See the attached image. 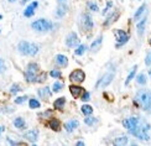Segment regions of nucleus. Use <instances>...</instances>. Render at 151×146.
Wrapping results in <instances>:
<instances>
[{"mask_svg":"<svg viewBox=\"0 0 151 146\" xmlns=\"http://www.w3.org/2000/svg\"><path fill=\"white\" fill-rule=\"evenodd\" d=\"M51 94H52V92L50 91V88H48V87H46V88H41V89H39V96H40L42 99H45V100L50 99Z\"/></svg>","mask_w":151,"mask_h":146,"instance_id":"nucleus-19","label":"nucleus"},{"mask_svg":"<svg viewBox=\"0 0 151 146\" xmlns=\"http://www.w3.org/2000/svg\"><path fill=\"white\" fill-rule=\"evenodd\" d=\"M37 6H39V3H37V1H32L29 6H26V9H25V11H24V16H26V17L34 16L35 10L37 9Z\"/></svg>","mask_w":151,"mask_h":146,"instance_id":"nucleus-12","label":"nucleus"},{"mask_svg":"<svg viewBox=\"0 0 151 146\" xmlns=\"http://www.w3.org/2000/svg\"><path fill=\"white\" fill-rule=\"evenodd\" d=\"M86 50H87V46H86V45H79L77 48H76L74 55H76V56H82V55L86 52Z\"/></svg>","mask_w":151,"mask_h":146,"instance_id":"nucleus-28","label":"nucleus"},{"mask_svg":"<svg viewBox=\"0 0 151 146\" xmlns=\"http://www.w3.org/2000/svg\"><path fill=\"white\" fill-rule=\"evenodd\" d=\"M129 142V139L127 136H120V137H116L114 140V145L116 146H125Z\"/></svg>","mask_w":151,"mask_h":146,"instance_id":"nucleus-23","label":"nucleus"},{"mask_svg":"<svg viewBox=\"0 0 151 146\" xmlns=\"http://www.w3.org/2000/svg\"><path fill=\"white\" fill-rule=\"evenodd\" d=\"M136 69H137V66H134V67H133V69H131V72L129 73V76H128L127 81H125V86H129V83H130V82L134 79L135 74H136Z\"/></svg>","mask_w":151,"mask_h":146,"instance_id":"nucleus-24","label":"nucleus"},{"mask_svg":"<svg viewBox=\"0 0 151 146\" xmlns=\"http://www.w3.org/2000/svg\"><path fill=\"white\" fill-rule=\"evenodd\" d=\"M115 36H116V41H118V47H120L124 43H127L129 40V35L123 30H115Z\"/></svg>","mask_w":151,"mask_h":146,"instance_id":"nucleus-7","label":"nucleus"},{"mask_svg":"<svg viewBox=\"0 0 151 146\" xmlns=\"http://www.w3.org/2000/svg\"><path fill=\"white\" fill-rule=\"evenodd\" d=\"M0 32H1V30H0Z\"/></svg>","mask_w":151,"mask_h":146,"instance_id":"nucleus-49","label":"nucleus"},{"mask_svg":"<svg viewBox=\"0 0 151 146\" xmlns=\"http://www.w3.org/2000/svg\"><path fill=\"white\" fill-rule=\"evenodd\" d=\"M149 43H150V45H151V39H150V40H149Z\"/></svg>","mask_w":151,"mask_h":146,"instance_id":"nucleus-48","label":"nucleus"},{"mask_svg":"<svg viewBox=\"0 0 151 146\" xmlns=\"http://www.w3.org/2000/svg\"><path fill=\"white\" fill-rule=\"evenodd\" d=\"M1 19H3V15H1V14H0V20H1Z\"/></svg>","mask_w":151,"mask_h":146,"instance_id":"nucleus-46","label":"nucleus"},{"mask_svg":"<svg viewBox=\"0 0 151 146\" xmlns=\"http://www.w3.org/2000/svg\"><path fill=\"white\" fill-rule=\"evenodd\" d=\"M67 10H68V6H67L66 4H63V3H61V4L58 5L57 10H56V15H57L58 17H63V16L66 15Z\"/></svg>","mask_w":151,"mask_h":146,"instance_id":"nucleus-18","label":"nucleus"},{"mask_svg":"<svg viewBox=\"0 0 151 146\" xmlns=\"http://www.w3.org/2000/svg\"><path fill=\"white\" fill-rule=\"evenodd\" d=\"M82 113H83L86 117L92 115V114H93V108L91 105H88V104H84L83 106H82Z\"/></svg>","mask_w":151,"mask_h":146,"instance_id":"nucleus-26","label":"nucleus"},{"mask_svg":"<svg viewBox=\"0 0 151 146\" xmlns=\"http://www.w3.org/2000/svg\"><path fill=\"white\" fill-rule=\"evenodd\" d=\"M51 76L53 78H61V72L58 71V69H52L51 71Z\"/></svg>","mask_w":151,"mask_h":146,"instance_id":"nucleus-36","label":"nucleus"},{"mask_svg":"<svg viewBox=\"0 0 151 146\" xmlns=\"http://www.w3.org/2000/svg\"><path fill=\"white\" fill-rule=\"evenodd\" d=\"M40 101L37 99H30L29 101V106L31 108V109H37V108H40Z\"/></svg>","mask_w":151,"mask_h":146,"instance_id":"nucleus-30","label":"nucleus"},{"mask_svg":"<svg viewBox=\"0 0 151 146\" xmlns=\"http://www.w3.org/2000/svg\"><path fill=\"white\" fill-rule=\"evenodd\" d=\"M62 83H60V82H55L53 83V86H52V92H55V93H57V92H60L61 89H62Z\"/></svg>","mask_w":151,"mask_h":146,"instance_id":"nucleus-32","label":"nucleus"},{"mask_svg":"<svg viewBox=\"0 0 151 146\" xmlns=\"http://www.w3.org/2000/svg\"><path fill=\"white\" fill-rule=\"evenodd\" d=\"M136 83L140 84V86L146 84V76L144 74V73H140V74L136 77Z\"/></svg>","mask_w":151,"mask_h":146,"instance_id":"nucleus-27","label":"nucleus"},{"mask_svg":"<svg viewBox=\"0 0 151 146\" xmlns=\"http://www.w3.org/2000/svg\"><path fill=\"white\" fill-rule=\"evenodd\" d=\"M145 10H146V4H142L140 8L136 10V12H135V15H134V19H135V20H139V19L141 17V15L144 14V11H145Z\"/></svg>","mask_w":151,"mask_h":146,"instance_id":"nucleus-25","label":"nucleus"},{"mask_svg":"<svg viewBox=\"0 0 151 146\" xmlns=\"http://www.w3.org/2000/svg\"><path fill=\"white\" fill-rule=\"evenodd\" d=\"M27 1H30V0H22L21 3H22V4H25V3H27Z\"/></svg>","mask_w":151,"mask_h":146,"instance_id":"nucleus-44","label":"nucleus"},{"mask_svg":"<svg viewBox=\"0 0 151 146\" xmlns=\"http://www.w3.org/2000/svg\"><path fill=\"white\" fill-rule=\"evenodd\" d=\"M77 145H78V146H84V142H82V141H78V142H77Z\"/></svg>","mask_w":151,"mask_h":146,"instance_id":"nucleus-42","label":"nucleus"},{"mask_svg":"<svg viewBox=\"0 0 151 146\" xmlns=\"http://www.w3.org/2000/svg\"><path fill=\"white\" fill-rule=\"evenodd\" d=\"M26 99H27L26 97H19V98H16V99H15V103H16V104H22Z\"/></svg>","mask_w":151,"mask_h":146,"instance_id":"nucleus-40","label":"nucleus"},{"mask_svg":"<svg viewBox=\"0 0 151 146\" xmlns=\"http://www.w3.org/2000/svg\"><path fill=\"white\" fill-rule=\"evenodd\" d=\"M57 1H58V4H61V3H65L66 0H57Z\"/></svg>","mask_w":151,"mask_h":146,"instance_id":"nucleus-43","label":"nucleus"},{"mask_svg":"<svg viewBox=\"0 0 151 146\" xmlns=\"http://www.w3.org/2000/svg\"><path fill=\"white\" fill-rule=\"evenodd\" d=\"M79 125V123H78V120H76V119H73V120H70L68 123H66V130L68 131V132H72L77 126Z\"/></svg>","mask_w":151,"mask_h":146,"instance_id":"nucleus-21","label":"nucleus"},{"mask_svg":"<svg viewBox=\"0 0 151 146\" xmlns=\"http://www.w3.org/2000/svg\"><path fill=\"white\" fill-rule=\"evenodd\" d=\"M55 60H56V63H57L58 66H61V67H66L68 65V58L65 55H57Z\"/></svg>","mask_w":151,"mask_h":146,"instance_id":"nucleus-17","label":"nucleus"},{"mask_svg":"<svg viewBox=\"0 0 151 146\" xmlns=\"http://www.w3.org/2000/svg\"><path fill=\"white\" fill-rule=\"evenodd\" d=\"M145 63H146L147 66H150V65H151V57H150V56H147V57H146V61H145Z\"/></svg>","mask_w":151,"mask_h":146,"instance_id":"nucleus-41","label":"nucleus"},{"mask_svg":"<svg viewBox=\"0 0 151 146\" xmlns=\"http://www.w3.org/2000/svg\"><path fill=\"white\" fill-rule=\"evenodd\" d=\"M65 104H66V98L61 97V98L55 100L53 108H55V109H57V110H62V109H63V106H65Z\"/></svg>","mask_w":151,"mask_h":146,"instance_id":"nucleus-20","label":"nucleus"},{"mask_svg":"<svg viewBox=\"0 0 151 146\" xmlns=\"http://www.w3.org/2000/svg\"><path fill=\"white\" fill-rule=\"evenodd\" d=\"M82 100H83V101H88V100H89V98H91V94H89V92H84L83 94H82Z\"/></svg>","mask_w":151,"mask_h":146,"instance_id":"nucleus-38","label":"nucleus"},{"mask_svg":"<svg viewBox=\"0 0 151 146\" xmlns=\"http://www.w3.org/2000/svg\"><path fill=\"white\" fill-rule=\"evenodd\" d=\"M6 69V66H5V62L3 58H0V74H1Z\"/></svg>","mask_w":151,"mask_h":146,"instance_id":"nucleus-39","label":"nucleus"},{"mask_svg":"<svg viewBox=\"0 0 151 146\" xmlns=\"http://www.w3.org/2000/svg\"><path fill=\"white\" fill-rule=\"evenodd\" d=\"M21 91V87H20V84H14L11 87V89H10V93L11 94H15V93H17V92H20Z\"/></svg>","mask_w":151,"mask_h":146,"instance_id":"nucleus-33","label":"nucleus"},{"mask_svg":"<svg viewBox=\"0 0 151 146\" xmlns=\"http://www.w3.org/2000/svg\"><path fill=\"white\" fill-rule=\"evenodd\" d=\"M9 1H10V3H15V1H16V0H9Z\"/></svg>","mask_w":151,"mask_h":146,"instance_id":"nucleus-45","label":"nucleus"},{"mask_svg":"<svg viewBox=\"0 0 151 146\" xmlns=\"http://www.w3.org/2000/svg\"><path fill=\"white\" fill-rule=\"evenodd\" d=\"M46 78H47V73L46 72H41L40 74L36 76V82L37 83H41V82H43Z\"/></svg>","mask_w":151,"mask_h":146,"instance_id":"nucleus-31","label":"nucleus"},{"mask_svg":"<svg viewBox=\"0 0 151 146\" xmlns=\"http://www.w3.org/2000/svg\"><path fill=\"white\" fill-rule=\"evenodd\" d=\"M82 25L86 31H91L93 29V20L89 14H83L82 15Z\"/></svg>","mask_w":151,"mask_h":146,"instance_id":"nucleus-10","label":"nucleus"},{"mask_svg":"<svg viewBox=\"0 0 151 146\" xmlns=\"http://www.w3.org/2000/svg\"><path fill=\"white\" fill-rule=\"evenodd\" d=\"M149 73H150V76H151V69H149Z\"/></svg>","mask_w":151,"mask_h":146,"instance_id":"nucleus-47","label":"nucleus"},{"mask_svg":"<svg viewBox=\"0 0 151 146\" xmlns=\"http://www.w3.org/2000/svg\"><path fill=\"white\" fill-rule=\"evenodd\" d=\"M31 27H32L35 31H40V32H43V31H50L52 30L53 24L51 21L46 20V19H39V20L34 21L31 24Z\"/></svg>","mask_w":151,"mask_h":146,"instance_id":"nucleus-4","label":"nucleus"},{"mask_svg":"<svg viewBox=\"0 0 151 146\" xmlns=\"http://www.w3.org/2000/svg\"><path fill=\"white\" fill-rule=\"evenodd\" d=\"M39 45L37 43H31L27 41H21L17 45V50L19 52L24 56H35L37 52H39Z\"/></svg>","mask_w":151,"mask_h":146,"instance_id":"nucleus-1","label":"nucleus"},{"mask_svg":"<svg viewBox=\"0 0 151 146\" xmlns=\"http://www.w3.org/2000/svg\"><path fill=\"white\" fill-rule=\"evenodd\" d=\"M119 15H120V14H119V12L118 11H115V12H113V14L108 17V20H106L104 24H103V26H109V25H111L113 22H114V21H116L118 20V17H119Z\"/></svg>","mask_w":151,"mask_h":146,"instance_id":"nucleus-22","label":"nucleus"},{"mask_svg":"<svg viewBox=\"0 0 151 146\" xmlns=\"http://www.w3.org/2000/svg\"><path fill=\"white\" fill-rule=\"evenodd\" d=\"M70 79L72 82H74L76 84H77V83H82V82L86 81V73H84L83 69L77 68V69H74V71L70 74Z\"/></svg>","mask_w":151,"mask_h":146,"instance_id":"nucleus-6","label":"nucleus"},{"mask_svg":"<svg viewBox=\"0 0 151 146\" xmlns=\"http://www.w3.org/2000/svg\"><path fill=\"white\" fill-rule=\"evenodd\" d=\"M47 126H48V128L51 129V130H53V131H60V130H61V122H60L58 119L52 118V119L48 120Z\"/></svg>","mask_w":151,"mask_h":146,"instance_id":"nucleus-14","label":"nucleus"},{"mask_svg":"<svg viewBox=\"0 0 151 146\" xmlns=\"http://www.w3.org/2000/svg\"><path fill=\"white\" fill-rule=\"evenodd\" d=\"M39 72V65L36 63H29L26 69V79L29 82H36V76Z\"/></svg>","mask_w":151,"mask_h":146,"instance_id":"nucleus-5","label":"nucleus"},{"mask_svg":"<svg viewBox=\"0 0 151 146\" xmlns=\"http://www.w3.org/2000/svg\"><path fill=\"white\" fill-rule=\"evenodd\" d=\"M113 79H114V73H108V74H105L104 77H102L99 81H98V83L96 84V88L97 87H102V88H105V87H108L111 82H113Z\"/></svg>","mask_w":151,"mask_h":146,"instance_id":"nucleus-8","label":"nucleus"},{"mask_svg":"<svg viewBox=\"0 0 151 146\" xmlns=\"http://www.w3.org/2000/svg\"><path fill=\"white\" fill-rule=\"evenodd\" d=\"M70 92L72 94V97L74 99H78L82 97V94H83L86 92V89L83 87H81V86H77V84H72L70 86Z\"/></svg>","mask_w":151,"mask_h":146,"instance_id":"nucleus-9","label":"nucleus"},{"mask_svg":"<svg viewBox=\"0 0 151 146\" xmlns=\"http://www.w3.org/2000/svg\"><path fill=\"white\" fill-rule=\"evenodd\" d=\"M79 43V40H78V36L76 32H71L66 37V45L68 47H76Z\"/></svg>","mask_w":151,"mask_h":146,"instance_id":"nucleus-11","label":"nucleus"},{"mask_svg":"<svg viewBox=\"0 0 151 146\" xmlns=\"http://www.w3.org/2000/svg\"><path fill=\"white\" fill-rule=\"evenodd\" d=\"M14 125L16 126L17 129H22L24 126H25V122H24V119L22 118H16L14 120Z\"/></svg>","mask_w":151,"mask_h":146,"instance_id":"nucleus-29","label":"nucleus"},{"mask_svg":"<svg viewBox=\"0 0 151 146\" xmlns=\"http://www.w3.org/2000/svg\"><path fill=\"white\" fill-rule=\"evenodd\" d=\"M96 122H97L96 118H91V117H88V118H86V119H84V123H86L87 125H93Z\"/></svg>","mask_w":151,"mask_h":146,"instance_id":"nucleus-34","label":"nucleus"},{"mask_svg":"<svg viewBox=\"0 0 151 146\" xmlns=\"http://www.w3.org/2000/svg\"><path fill=\"white\" fill-rule=\"evenodd\" d=\"M102 43H103V35H100V36H98V39L96 41H93V43L91 45V51L92 52L98 51L100 48V46H102Z\"/></svg>","mask_w":151,"mask_h":146,"instance_id":"nucleus-16","label":"nucleus"},{"mask_svg":"<svg viewBox=\"0 0 151 146\" xmlns=\"http://www.w3.org/2000/svg\"><path fill=\"white\" fill-rule=\"evenodd\" d=\"M111 6H113V1H111V0H109V1L106 3V6H105V9L103 10V15H105L106 12H108V11L110 10V8H111Z\"/></svg>","mask_w":151,"mask_h":146,"instance_id":"nucleus-37","label":"nucleus"},{"mask_svg":"<svg viewBox=\"0 0 151 146\" xmlns=\"http://www.w3.org/2000/svg\"><path fill=\"white\" fill-rule=\"evenodd\" d=\"M0 132H1V131H0Z\"/></svg>","mask_w":151,"mask_h":146,"instance_id":"nucleus-50","label":"nucleus"},{"mask_svg":"<svg viewBox=\"0 0 151 146\" xmlns=\"http://www.w3.org/2000/svg\"><path fill=\"white\" fill-rule=\"evenodd\" d=\"M146 21H147V19L144 17V19H141L139 22H137L136 30H137V35H139V36H142L144 35V31H145V26H146Z\"/></svg>","mask_w":151,"mask_h":146,"instance_id":"nucleus-15","label":"nucleus"},{"mask_svg":"<svg viewBox=\"0 0 151 146\" xmlns=\"http://www.w3.org/2000/svg\"><path fill=\"white\" fill-rule=\"evenodd\" d=\"M25 137H26L30 142H36L37 141V137H39V130H37V129L29 130L26 134H25Z\"/></svg>","mask_w":151,"mask_h":146,"instance_id":"nucleus-13","label":"nucleus"},{"mask_svg":"<svg viewBox=\"0 0 151 146\" xmlns=\"http://www.w3.org/2000/svg\"><path fill=\"white\" fill-rule=\"evenodd\" d=\"M140 124H141L140 123V119L139 118H135V117H131V118H129V119H127V120H124V122H123V125L129 130L130 134L134 135V136H135V134L137 132V130H139Z\"/></svg>","mask_w":151,"mask_h":146,"instance_id":"nucleus-3","label":"nucleus"},{"mask_svg":"<svg viewBox=\"0 0 151 146\" xmlns=\"http://www.w3.org/2000/svg\"><path fill=\"white\" fill-rule=\"evenodd\" d=\"M88 6H89V9L92 10V11H98L99 9H98V5L96 4V3H93V1H89V3H88Z\"/></svg>","mask_w":151,"mask_h":146,"instance_id":"nucleus-35","label":"nucleus"},{"mask_svg":"<svg viewBox=\"0 0 151 146\" xmlns=\"http://www.w3.org/2000/svg\"><path fill=\"white\" fill-rule=\"evenodd\" d=\"M136 99L142 105V108L145 110H150L151 109V91L142 89L140 92H137Z\"/></svg>","mask_w":151,"mask_h":146,"instance_id":"nucleus-2","label":"nucleus"}]
</instances>
